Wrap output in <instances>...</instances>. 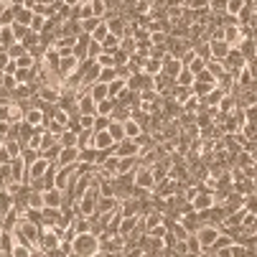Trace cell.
<instances>
[{"label":"cell","mask_w":257,"mask_h":257,"mask_svg":"<svg viewBox=\"0 0 257 257\" xmlns=\"http://www.w3.org/2000/svg\"><path fill=\"white\" fill-rule=\"evenodd\" d=\"M71 252H77L79 257H94V254H99V237L94 232L74 234V237H71Z\"/></svg>","instance_id":"cell-1"},{"label":"cell","mask_w":257,"mask_h":257,"mask_svg":"<svg viewBox=\"0 0 257 257\" xmlns=\"http://www.w3.org/2000/svg\"><path fill=\"white\" fill-rule=\"evenodd\" d=\"M133 186L143 189V191H153L156 189V176H153L151 166H138L133 171Z\"/></svg>","instance_id":"cell-2"},{"label":"cell","mask_w":257,"mask_h":257,"mask_svg":"<svg viewBox=\"0 0 257 257\" xmlns=\"http://www.w3.org/2000/svg\"><path fill=\"white\" fill-rule=\"evenodd\" d=\"M112 153H115L117 158H140V156H143V148H140V143H138V140L125 138V140L115 143Z\"/></svg>","instance_id":"cell-3"},{"label":"cell","mask_w":257,"mask_h":257,"mask_svg":"<svg viewBox=\"0 0 257 257\" xmlns=\"http://www.w3.org/2000/svg\"><path fill=\"white\" fill-rule=\"evenodd\" d=\"M61 94H64V87H61V84H54V82H49V84L39 87V94H36V97H39L44 104H59Z\"/></svg>","instance_id":"cell-4"},{"label":"cell","mask_w":257,"mask_h":257,"mask_svg":"<svg viewBox=\"0 0 257 257\" xmlns=\"http://www.w3.org/2000/svg\"><path fill=\"white\" fill-rule=\"evenodd\" d=\"M219 232H222V229H219L216 224H201L199 232H196V237H199V242H201L204 249H211L214 242H216V237H219Z\"/></svg>","instance_id":"cell-5"},{"label":"cell","mask_w":257,"mask_h":257,"mask_svg":"<svg viewBox=\"0 0 257 257\" xmlns=\"http://www.w3.org/2000/svg\"><path fill=\"white\" fill-rule=\"evenodd\" d=\"M214 204H216V199H214V191H211L209 186H201V191H199V194H196V199L191 201L194 211H209Z\"/></svg>","instance_id":"cell-6"},{"label":"cell","mask_w":257,"mask_h":257,"mask_svg":"<svg viewBox=\"0 0 257 257\" xmlns=\"http://www.w3.org/2000/svg\"><path fill=\"white\" fill-rule=\"evenodd\" d=\"M92 148H97V151H112L115 140H112V135H109L107 130H94L92 133Z\"/></svg>","instance_id":"cell-7"},{"label":"cell","mask_w":257,"mask_h":257,"mask_svg":"<svg viewBox=\"0 0 257 257\" xmlns=\"http://www.w3.org/2000/svg\"><path fill=\"white\" fill-rule=\"evenodd\" d=\"M209 51H211V59L214 61H224L227 54L232 51V46L224 39H209Z\"/></svg>","instance_id":"cell-8"},{"label":"cell","mask_w":257,"mask_h":257,"mask_svg":"<svg viewBox=\"0 0 257 257\" xmlns=\"http://www.w3.org/2000/svg\"><path fill=\"white\" fill-rule=\"evenodd\" d=\"M51 166H54V163H49L46 158L39 156L33 163H28V171H26V173H28V181H31V178H44V173H46ZM28 181H26V183H28Z\"/></svg>","instance_id":"cell-9"},{"label":"cell","mask_w":257,"mask_h":257,"mask_svg":"<svg viewBox=\"0 0 257 257\" xmlns=\"http://www.w3.org/2000/svg\"><path fill=\"white\" fill-rule=\"evenodd\" d=\"M79 161V148H61L59 158H56V168H69V166H74Z\"/></svg>","instance_id":"cell-10"},{"label":"cell","mask_w":257,"mask_h":257,"mask_svg":"<svg viewBox=\"0 0 257 257\" xmlns=\"http://www.w3.org/2000/svg\"><path fill=\"white\" fill-rule=\"evenodd\" d=\"M44 209H64V191L46 189L44 191Z\"/></svg>","instance_id":"cell-11"},{"label":"cell","mask_w":257,"mask_h":257,"mask_svg":"<svg viewBox=\"0 0 257 257\" xmlns=\"http://www.w3.org/2000/svg\"><path fill=\"white\" fill-rule=\"evenodd\" d=\"M120 199L117 196H97V214H109V211H117Z\"/></svg>","instance_id":"cell-12"},{"label":"cell","mask_w":257,"mask_h":257,"mask_svg":"<svg viewBox=\"0 0 257 257\" xmlns=\"http://www.w3.org/2000/svg\"><path fill=\"white\" fill-rule=\"evenodd\" d=\"M69 181H71V166H69V168H56V176H54V189L66 191V189H69Z\"/></svg>","instance_id":"cell-13"},{"label":"cell","mask_w":257,"mask_h":257,"mask_svg":"<svg viewBox=\"0 0 257 257\" xmlns=\"http://www.w3.org/2000/svg\"><path fill=\"white\" fill-rule=\"evenodd\" d=\"M183 242H186V257H201V254L206 252V249L201 247V242H199L196 234H189Z\"/></svg>","instance_id":"cell-14"},{"label":"cell","mask_w":257,"mask_h":257,"mask_svg":"<svg viewBox=\"0 0 257 257\" xmlns=\"http://www.w3.org/2000/svg\"><path fill=\"white\" fill-rule=\"evenodd\" d=\"M122 130H125V138H130V140H138V138L145 133V127H143L138 120H133V117L122 122Z\"/></svg>","instance_id":"cell-15"},{"label":"cell","mask_w":257,"mask_h":257,"mask_svg":"<svg viewBox=\"0 0 257 257\" xmlns=\"http://www.w3.org/2000/svg\"><path fill=\"white\" fill-rule=\"evenodd\" d=\"M161 71H163V61H158L153 56H148L143 61V74L145 77H156V74H161Z\"/></svg>","instance_id":"cell-16"},{"label":"cell","mask_w":257,"mask_h":257,"mask_svg":"<svg viewBox=\"0 0 257 257\" xmlns=\"http://www.w3.org/2000/svg\"><path fill=\"white\" fill-rule=\"evenodd\" d=\"M87 94H89L94 102H102V99H107V97H109V92H107V84H102V82H94V84H89V87H87Z\"/></svg>","instance_id":"cell-17"},{"label":"cell","mask_w":257,"mask_h":257,"mask_svg":"<svg viewBox=\"0 0 257 257\" xmlns=\"http://www.w3.org/2000/svg\"><path fill=\"white\" fill-rule=\"evenodd\" d=\"M181 69H183V64H181L178 59H173V56L163 61V74H166V77H171V79H176V77L181 74Z\"/></svg>","instance_id":"cell-18"},{"label":"cell","mask_w":257,"mask_h":257,"mask_svg":"<svg viewBox=\"0 0 257 257\" xmlns=\"http://www.w3.org/2000/svg\"><path fill=\"white\" fill-rule=\"evenodd\" d=\"M97 158H99V151L87 145V148H79V163H87V166H97Z\"/></svg>","instance_id":"cell-19"},{"label":"cell","mask_w":257,"mask_h":257,"mask_svg":"<svg viewBox=\"0 0 257 257\" xmlns=\"http://www.w3.org/2000/svg\"><path fill=\"white\" fill-rule=\"evenodd\" d=\"M107 92H109V97H112V99L117 102V99H120V97L127 92V84H125V79H120V77H117L115 82H109V84H107Z\"/></svg>","instance_id":"cell-20"},{"label":"cell","mask_w":257,"mask_h":257,"mask_svg":"<svg viewBox=\"0 0 257 257\" xmlns=\"http://www.w3.org/2000/svg\"><path fill=\"white\" fill-rule=\"evenodd\" d=\"M11 211H13V194L3 186V189H0V216H6Z\"/></svg>","instance_id":"cell-21"},{"label":"cell","mask_w":257,"mask_h":257,"mask_svg":"<svg viewBox=\"0 0 257 257\" xmlns=\"http://www.w3.org/2000/svg\"><path fill=\"white\" fill-rule=\"evenodd\" d=\"M11 8L16 13V23L18 26H28L31 23V18H33V11L31 8H23V6H11Z\"/></svg>","instance_id":"cell-22"},{"label":"cell","mask_w":257,"mask_h":257,"mask_svg":"<svg viewBox=\"0 0 257 257\" xmlns=\"http://www.w3.org/2000/svg\"><path fill=\"white\" fill-rule=\"evenodd\" d=\"M194 82H196V74H194L191 69L183 66V69H181V74L176 77V87H191Z\"/></svg>","instance_id":"cell-23"},{"label":"cell","mask_w":257,"mask_h":257,"mask_svg":"<svg viewBox=\"0 0 257 257\" xmlns=\"http://www.w3.org/2000/svg\"><path fill=\"white\" fill-rule=\"evenodd\" d=\"M120 41H122V39H117V36H112V33H107L104 41H102V51H104V54H115V51L120 49Z\"/></svg>","instance_id":"cell-24"},{"label":"cell","mask_w":257,"mask_h":257,"mask_svg":"<svg viewBox=\"0 0 257 257\" xmlns=\"http://www.w3.org/2000/svg\"><path fill=\"white\" fill-rule=\"evenodd\" d=\"M13 247H16V239H13V232H0V252H6V254H11L13 252Z\"/></svg>","instance_id":"cell-25"},{"label":"cell","mask_w":257,"mask_h":257,"mask_svg":"<svg viewBox=\"0 0 257 257\" xmlns=\"http://www.w3.org/2000/svg\"><path fill=\"white\" fill-rule=\"evenodd\" d=\"M77 138H79L77 133H71V130L66 127V130L59 135V145H61V148H77Z\"/></svg>","instance_id":"cell-26"},{"label":"cell","mask_w":257,"mask_h":257,"mask_svg":"<svg viewBox=\"0 0 257 257\" xmlns=\"http://www.w3.org/2000/svg\"><path fill=\"white\" fill-rule=\"evenodd\" d=\"M115 99L112 97H107V99H102V102H97V115H104V117H109L112 115V109H115Z\"/></svg>","instance_id":"cell-27"},{"label":"cell","mask_w":257,"mask_h":257,"mask_svg":"<svg viewBox=\"0 0 257 257\" xmlns=\"http://www.w3.org/2000/svg\"><path fill=\"white\" fill-rule=\"evenodd\" d=\"M16 44V36H13V28H0V49H8Z\"/></svg>","instance_id":"cell-28"},{"label":"cell","mask_w":257,"mask_h":257,"mask_svg":"<svg viewBox=\"0 0 257 257\" xmlns=\"http://www.w3.org/2000/svg\"><path fill=\"white\" fill-rule=\"evenodd\" d=\"M46 21H49V18H44V16H39V13H33V18H31L28 28H31L33 33H44V28H46Z\"/></svg>","instance_id":"cell-29"},{"label":"cell","mask_w":257,"mask_h":257,"mask_svg":"<svg viewBox=\"0 0 257 257\" xmlns=\"http://www.w3.org/2000/svg\"><path fill=\"white\" fill-rule=\"evenodd\" d=\"M244 6H247V0H227V11H224V13H227L229 18H237V13H239Z\"/></svg>","instance_id":"cell-30"},{"label":"cell","mask_w":257,"mask_h":257,"mask_svg":"<svg viewBox=\"0 0 257 257\" xmlns=\"http://www.w3.org/2000/svg\"><path fill=\"white\" fill-rule=\"evenodd\" d=\"M206 69L211 71V77H214V79H219V77H224V74H227L224 64H222V61H214V59H211V61H206Z\"/></svg>","instance_id":"cell-31"},{"label":"cell","mask_w":257,"mask_h":257,"mask_svg":"<svg viewBox=\"0 0 257 257\" xmlns=\"http://www.w3.org/2000/svg\"><path fill=\"white\" fill-rule=\"evenodd\" d=\"M92 13L97 16V18H107V13H109V8H107V0H92Z\"/></svg>","instance_id":"cell-32"},{"label":"cell","mask_w":257,"mask_h":257,"mask_svg":"<svg viewBox=\"0 0 257 257\" xmlns=\"http://www.w3.org/2000/svg\"><path fill=\"white\" fill-rule=\"evenodd\" d=\"M107 133L112 135V140L115 143H120V140H125V130H122V122H109V127H107Z\"/></svg>","instance_id":"cell-33"},{"label":"cell","mask_w":257,"mask_h":257,"mask_svg":"<svg viewBox=\"0 0 257 257\" xmlns=\"http://www.w3.org/2000/svg\"><path fill=\"white\" fill-rule=\"evenodd\" d=\"M0 87H3V92L13 94V89L18 87V82H16V77H13V74H0Z\"/></svg>","instance_id":"cell-34"},{"label":"cell","mask_w":257,"mask_h":257,"mask_svg":"<svg viewBox=\"0 0 257 257\" xmlns=\"http://www.w3.org/2000/svg\"><path fill=\"white\" fill-rule=\"evenodd\" d=\"M59 153H61V145H59V143H54V145H51V148H46V151H41L39 156H41V158H46L49 163H56V158H59Z\"/></svg>","instance_id":"cell-35"},{"label":"cell","mask_w":257,"mask_h":257,"mask_svg":"<svg viewBox=\"0 0 257 257\" xmlns=\"http://www.w3.org/2000/svg\"><path fill=\"white\" fill-rule=\"evenodd\" d=\"M28 209H44V191H31L28 194Z\"/></svg>","instance_id":"cell-36"},{"label":"cell","mask_w":257,"mask_h":257,"mask_svg":"<svg viewBox=\"0 0 257 257\" xmlns=\"http://www.w3.org/2000/svg\"><path fill=\"white\" fill-rule=\"evenodd\" d=\"M13 23H16V13H13V8H11V6H6L3 16H0V28H11Z\"/></svg>","instance_id":"cell-37"},{"label":"cell","mask_w":257,"mask_h":257,"mask_svg":"<svg viewBox=\"0 0 257 257\" xmlns=\"http://www.w3.org/2000/svg\"><path fill=\"white\" fill-rule=\"evenodd\" d=\"M117 79V69H99V82L102 84H109V82H115Z\"/></svg>","instance_id":"cell-38"},{"label":"cell","mask_w":257,"mask_h":257,"mask_svg":"<svg viewBox=\"0 0 257 257\" xmlns=\"http://www.w3.org/2000/svg\"><path fill=\"white\" fill-rule=\"evenodd\" d=\"M168 41V31H151V44L153 46H166Z\"/></svg>","instance_id":"cell-39"},{"label":"cell","mask_w":257,"mask_h":257,"mask_svg":"<svg viewBox=\"0 0 257 257\" xmlns=\"http://www.w3.org/2000/svg\"><path fill=\"white\" fill-rule=\"evenodd\" d=\"M94 61H97L102 69H112V66H115V54H104V51H102Z\"/></svg>","instance_id":"cell-40"},{"label":"cell","mask_w":257,"mask_h":257,"mask_svg":"<svg viewBox=\"0 0 257 257\" xmlns=\"http://www.w3.org/2000/svg\"><path fill=\"white\" fill-rule=\"evenodd\" d=\"M16 64H18V69H33V66L39 64V61H36V59H33V56L26 51L23 56H18V59H16Z\"/></svg>","instance_id":"cell-41"},{"label":"cell","mask_w":257,"mask_h":257,"mask_svg":"<svg viewBox=\"0 0 257 257\" xmlns=\"http://www.w3.org/2000/svg\"><path fill=\"white\" fill-rule=\"evenodd\" d=\"M107 33H109V31H107V23L102 21V23H99V26H97V28H94V31H92L89 36H92V41H97V44H102Z\"/></svg>","instance_id":"cell-42"},{"label":"cell","mask_w":257,"mask_h":257,"mask_svg":"<svg viewBox=\"0 0 257 257\" xmlns=\"http://www.w3.org/2000/svg\"><path fill=\"white\" fill-rule=\"evenodd\" d=\"M94 117L97 115H77V122H79L82 130H92L94 133Z\"/></svg>","instance_id":"cell-43"},{"label":"cell","mask_w":257,"mask_h":257,"mask_svg":"<svg viewBox=\"0 0 257 257\" xmlns=\"http://www.w3.org/2000/svg\"><path fill=\"white\" fill-rule=\"evenodd\" d=\"M102 21H104V18H97V16H94V18H87V21H82V33H92V31H94V28H97Z\"/></svg>","instance_id":"cell-44"},{"label":"cell","mask_w":257,"mask_h":257,"mask_svg":"<svg viewBox=\"0 0 257 257\" xmlns=\"http://www.w3.org/2000/svg\"><path fill=\"white\" fill-rule=\"evenodd\" d=\"M6 51H8V56H11V59H13V61H16V59H18V56H23V54H26V46H23V44H18V41H16V44H13V46H8V49H6Z\"/></svg>","instance_id":"cell-45"},{"label":"cell","mask_w":257,"mask_h":257,"mask_svg":"<svg viewBox=\"0 0 257 257\" xmlns=\"http://www.w3.org/2000/svg\"><path fill=\"white\" fill-rule=\"evenodd\" d=\"M31 249L33 247H28V244H16L13 252H11V257H31Z\"/></svg>","instance_id":"cell-46"},{"label":"cell","mask_w":257,"mask_h":257,"mask_svg":"<svg viewBox=\"0 0 257 257\" xmlns=\"http://www.w3.org/2000/svg\"><path fill=\"white\" fill-rule=\"evenodd\" d=\"M244 211H249V214H257V194H249V196H244Z\"/></svg>","instance_id":"cell-47"},{"label":"cell","mask_w":257,"mask_h":257,"mask_svg":"<svg viewBox=\"0 0 257 257\" xmlns=\"http://www.w3.org/2000/svg\"><path fill=\"white\" fill-rule=\"evenodd\" d=\"M77 16H79V21L94 18V13H92V6H89V3H87V6H77Z\"/></svg>","instance_id":"cell-48"},{"label":"cell","mask_w":257,"mask_h":257,"mask_svg":"<svg viewBox=\"0 0 257 257\" xmlns=\"http://www.w3.org/2000/svg\"><path fill=\"white\" fill-rule=\"evenodd\" d=\"M186 69H191V71H194V74H201V71H204V69H206V61H204V59H199V56H196V59H194V61H191V64H189V66H186Z\"/></svg>","instance_id":"cell-49"},{"label":"cell","mask_w":257,"mask_h":257,"mask_svg":"<svg viewBox=\"0 0 257 257\" xmlns=\"http://www.w3.org/2000/svg\"><path fill=\"white\" fill-rule=\"evenodd\" d=\"M109 122H112V117H104V115H97L94 117V130H107Z\"/></svg>","instance_id":"cell-50"},{"label":"cell","mask_w":257,"mask_h":257,"mask_svg":"<svg viewBox=\"0 0 257 257\" xmlns=\"http://www.w3.org/2000/svg\"><path fill=\"white\" fill-rule=\"evenodd\" d=\"M46 130H49L51 135H56V138H59V135H61V133L66 130V127H64V125H59L56 120H49V122H46Z\"/></svg>","instance_id":"cell-51"},{"label":"cell","mask_w":257,"mask_h":257,"mask_svg":"<svg viewBox=\"0 0 257 257\" xmlns=\"http://www.w3.org/2000/svg\"><path fill=\"white\" fill-rule=\"evenodd\" d=\"M244 122H257V104L244 107Z\"/></svg>","instance_id":"cell-52"},{"label":"cell","mask_w":257,"mask_h":257,"mask_svg":"<svg viewBox=\"0 0 257 257\" xmlns=\"http://www.w3.org/2000/svg\"><path fill=\"white\" fill-rule=\"evenodd\" d=\"M199 191H201V186H189L186 191H183V201H189V204H191V201L196 199V194H199Z\"/></svg>","instance_id":"cell-53"},{"label":"cell","mask_w":257,"mask_h":257,"mask_svg":"<svg viewBox=\"0 0 257 257\" xmlns=\"http://www.w3.org/2000/svg\"><path fill=\"white\" fill-rule=\"evenodd\" d=\"M11 61H13V59L8 56V51H6V49H0V74L6 71V66H8Z\"/></svg>","instance_id":"cell-54"},{"label":"cell","mask_w":257,"mask_h":257,"mask_svg":"<svg viewBox=\"0 0 257 257\" xmlns=\"http://www.w3.org/2000/svg\"><path fill=\"white\" fill-rule=\"evenodd\" d=\"M89 59H97L99 54H102V44H97V41H89Z\"/></svg>","instance_id":"cell-55"},{"label":"cell","mask_w":257,"mask_h":257,"mask_svg":"<svg viewBox=\"0 0 257 257\" xmlns=\"http://www.w3.org/2000/svg\"><path fill=\"white\" fill-rule=\"evenodd\" d=\"M13 161V156L8 153V148H6V145H3V148H0V166H8Z\"/></svg>","instance_id":"cell-56"},{"label":"cell","mask_w":257,"mask_h":257,"mask_svg":"<svg viewBox=\"0 0 257 257\" xmlns=\"http://www.w3.org/2000/svg\"><path fill=\"white\" fill-rule=\"evenodd\" d=\"M166 8H183V0H163Z\"/></svg>","instance_id":"cell-57"},{"label":"cell","mask_w":257,"mask_h":257,"mask_svg":"<svg viewBox=\"0 0 257 257\" xmlns=\"http://www.w3.org/2000/svg\"><path fill=\"white\" fill-rule=\"evenodd\" d=\"M64 6H69V8H74V6H79V0H61Z\"/></svg>","instance_id":"cell-58"},{"label":"cell","mask_w":257,"mask_h":257,"mask_svg":"<svg viewBox=\"0 0 257 257\" xmlns=\"http://www.w3.org/2000/svg\"><path fill=\"white\" fill-rule=\"evenodd\" d=\"M140 257H158V254H156V252H143Z\"/></svg>","instance_id":"cell-59"},{"label":"cell","mask_w":257,"mask_h":257,"mask_svg":"<svg viewBox=\"0 0 257 257\" xmlns=\"http://www.w3.org/2000/svg\"><path fill=\"white\" fill-rule=\"evenodd\" d=\"M11 6H23V0H13V3Z\"/></svg>","instance_id":"cell-60"},{"label":"cell","mask_w":257,"mask_h":257,"mask_svg":"<svg viewBox=\"0 0 257 257\" xmlns=\"http://www.w3.org/2000/svg\"><path fill=\"white\" fill-rule=\"evenodd\" d=\"M6 229V224H3V216H0V232H3Z\"/></svg>","instance_id":"cell-61"},{"label":"cell","mask_w":257,"mask_h":257,"mask_svg":"<svg viewBox=\"0 0 257 257\" xmlns=\"http://www.w3.org/2000/svg\"><path fill=\"white\" fill-rule=\"evenodd\" d=\"M66 257H79V254H77V252H69V254H66Z\"/></svg>","instance_id":"cell-62"},{"label":"cell","mask_w":257,"mask_h":257,"mask_svg":"<svg viewBox=\"0 0 257 257\" xmlns=\"http://www.w3.org/2000/svg\"><path fill=\"white\" fill-rule=\"evenodd\" d=\"M3 11H6V6H0V16H3Z\"/></svg>","instance_id":"cell-63"}]
</instances>
